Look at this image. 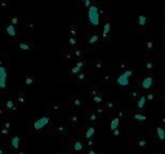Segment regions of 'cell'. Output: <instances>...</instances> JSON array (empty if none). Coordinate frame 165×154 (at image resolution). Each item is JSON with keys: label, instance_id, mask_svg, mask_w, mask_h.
Wrapping results in <instances>:
<instances>
[{"label": "cell", "instance_id": "18", "mask_svg": "<svg viewBox=\"0 0 165 154\" xmlns=\"http://www.w3.org/2000/svg\"><path fill=\"white\" fill-rule=\"evenodd\" d=\"M13 105H14V104H13V101H8V102H7V108H8V109H12Z\"/></svg>", "mask_w": 165, "mask_h": 154}, {"label": "cell", "instance_id": "7", "mask_svg": "<svg viewBox=\"0 0 165 154\" xmlns=\"http://www.w3.org/2000/svg\"><path fill=\"white\" fill-rule=\"evenodd\" d=\"M7 32L11 36H16V27H14V25H9V26L7 27Z\"/></svg>", "mask_w": 165, "mask_h": 154}, {"label": "cell", "instance_id": "6", "mask_svg": "<svg viewBox=\"0 0 165 154\" xmlns=\"http://www.w3.org/2000/svg\"><path fill=\"white\" fill-rule=\"evenodd\" d=\"M110 30H111V23L110 22H107V23H105V27H103V38H106L108 34H110Z\"/></svg>", "mask_w": 165, "mask_h": 154}, {"label": "cell", "instance_id": "11", "mask_svg": "<svg viewBox=\"0 0 165 154\" xmlns=\"http://www.w3.org/2000/svg\"><path fill=\"white\" fill-rule=\"evenodd\" d=\"M146 22H147V17L146 16H140V17H138V23H140L141 26H143Z\"/></svg>", "mask_w": 165, "mask_h": 154}, {"label": "cell", "instance_id": "21", "mask_svg": "<svg viewBox=\"0 0 165 154\" xmlns=\"http://www.w3.org/2000/svg\"><path fill=\"white\" fill-rule=\"evenodd\" d=\"M17 23V20L16 18H12V25H16Z\"/></svg>", "mask_w": 165, "mask_h": 154}, {"label": "cell", "instance_id": "2", "mask_svg": "<svg viewBox=\"0 0 165 154\" xmlns=\"http://www.w3.org/2000/svg\"><path fill=\"white\" fill-rule=\"evenodd\" d=\"M130 75H132V70H126V71H124L121 75H119V78H117V84H119V85H128Z\"/></svg>", "mask_w": 165, "mask_h": 154}, {"label": "cell", "instance_id": "22", "mask_svg": "<svg viewBox=\"0 0 165 154\" xmlns=\"http://www.w3.org/2000/svg\"><path fill=\"white\" fill-rule=\"evenodd\" d=\"M83 2H84V3H85V2H86V0H83Z\"/></svg>", "mask_w": 165, "mask_h": 154}, {"label": "cell", "instance_id": "9", "mask_svg": "<svg viewBox=\"0 0 165 154\" xmlns=\"http://www.w3.org/2000/svg\"><path fill=\"white\" fill-rule=\"evenodd\" d=\"M117 127H119V118L112 119V122H111V130L112 131H116Z\"/></svg>", "mask_w": 165, "mask_h": 154}, {"label": "cell", "instance_id": "17", "mask_svg": "<svg viewBox=\"0 0 165 154\" xmlns=\"http://www.w3.org/2000/svg\"><path fill=\"white\" fill-rule=\"evenodd\" d=\"M20 48H21V49H29L30 46L26 44V43H21V44H20Z\"/></svg>", "mask_w": 165, "mask_h": 154}, {"label": "cell", "instance_id": "16", "mask_svg": "<svg viewBox=\"0 0 165 154\" xmlns=\"http://www.w3.org/2000/svg\"><path fill=\"white\" fill-rule=\"evenodd\" d=\"M134 118L137 119V121H141V122L146 119V118H144V115H142V114H135V115H134Z\"/></svg>", "mask_w": 165, "mask_h": 154}, {"label": "cell", "instance_id": "5", "mask_svg": "<svg viewBox=\"0 0 165 154\" xmlns=\"http://www.w3.org/2000/svg\"><path fill=\"white\" fill-rule=\"evenodd\" d=\"M152 83H154V79L151 78V76H146V78L142 80V87L144 89H149L152 87Z\"/></svg>", "mask_w": 165, "mask_h": 154}, {"label": "cell", "instance_id": "10", "mask_svg": "<svg viewBox=\"0 0 165 154\" xmlns=\"http://www.w3.org/2000/svg\"><path fill=\"white\" fill-rule=\"evenodd\" d=\"M12 147L14 149H17L20 147V137H17V136H14V137H12Z\"/></svg>", "mask_w": 165, "mask_h": 154}, {"label": "cell", "instance_id": "1", "mask_svg": "<svg viewBox=\"0 0 165 154\" xmlns=\"http://www.w3.org/2000/svg\"><path fill=\"white\" fill-rule=\"evenodd\" d=\"M88 21L93 25V26H97L99 23V12L98 8L95 5H90L88 9Z\"/></svg>", "mask_w": 165, "mask_h": 154}, {"label": "cell", "instance_id": "20", "mask_svg": "<svg viewBox=\"0 0 165 154\" xmlns=\"http://www.w3.org/2000/svg\"><path fill=\"white\" fill-rule=\"evenodd\" d=\"M70 43H71V46H74V44H76V39H74V38H71V39H70Z\"/></svg>", "mask_w": 165, "mask_h": 154}, {"label": "cell", "instance_id": "12", "mask_svg": "<svg viewBox=\"0 0 165 154\" xmlns=\"http://www.w3.org/2000/svg\"><path fill=\"white\" fill-rule=\"evenodd\" d=\"M144 104H146V97H141L140 100H138V108L140 109L144 108Z\"/></svg>", "mask_w": 165, "mask_h": 154}, {"label": "cell", "instance_id": "8", "mask_svg": "<svg viewBox=\"0 0 165 154\" xmlns=\"http://www.w3.org/2000/svg\"><path fill=\"white\" fill-rule=\"evenodd\" d=\"M156 132H158V136H159V139H160V140H164V139H165V131H164V128L158 127Z\"/></svg>", "mask_w": 165, "mask_h": 154}, {"label": "cell", "instance_id": "13", "mask_svg": "<svg viewBox=\"0 0 165 154\" xmlns=\"http://www.w3.org/2000/svg\"><path fill=\"white\" fill-rule=\"evenodd\" d=\"M93 133H94V127H90L89 130L86 131V139H90L93 136Z\"/></svg>", "mask_w": 165, "mask_h": 154}, {"label": "cell", "instance_id": "19", "mask_svg": "<svg viewBox=\"0 0 165 154\" xmlns=\"http://www.w3.org/2000/svg\"><path fill=\"white\" fill-rule=\"evenodd\" d=\"M75 149L76 150H81V142H76L75 144Z\"/></svg>", "mask_w": 165, "mask_h": 154}, {"label": "cell", "instance_id": "15", "mask_svg": "<svg viewBox=\"0 0 165 154\" xmlns=\"http://www.w3.org/2000/svg\"><path fill=\"white\" fill-rule=\"evenodd\" d=\"M98 38H99V36H98V34H95V35H93V36L89 39V43H90V44H94V43L98 40Z\"/></svg>", "mask_w": 165, "mask_h": 154}, {"label": "cell", "instance_id": "14", "mask_svg": "<svg viewBox=\"0 0 165 154\" xmlns=\"http://www.w3.org/2000/svg\"><path fill=\"white\" fill-rule=\"evenodd\" d=\"M81 66H83V64H81V62H79V64H77V66H75L74 69H72V74H76L77 71H79V70L81 69Z\"/></svg>", "mask_w": 165, "mask_h": 154}, {"label": "cell", "instance_id": "3", "mask_svg": "<svg viewBox=\"0 0 165 154\" xmlns=\"http://www.w3.org/2000/svg\"><path fill=\"white\" fill-rule=\"evenodd\" d=\"M7 87V69L4 66H0V88Z\"/></svg>", "mask_w": 165, "mask_h": 154}, {"label": "cell", "instance_id": "4", "mask_svg": "<svg viewBox=\"0 0 165 154\" xmlns=\"http://www.w3.org/2000/svg\"><path fill=\"white\" fill-rule=\"evenodd\" d=\"M48 122H49V118L48 117H41L40 119H38V121L35 122V130H41V128H44V127H47V124H48Z\"/></svg>", "mask_w": 165, "mask_h": 154}]
</instances>
